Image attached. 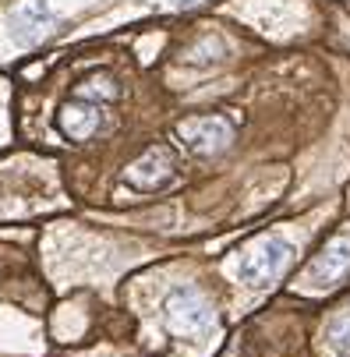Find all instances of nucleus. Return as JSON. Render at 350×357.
Segmentation results:
<instances>
[{
  "instance_id": "f257e3e1",
  "label": "nucleus",
  "mask_w": 350,
  "mask_h": 357,
  "mask_svg": "<svg viewBox=\"0 0 350 357\" xmlns=\"http://www.w3.org/2000/svg\"><path fill=\"white\" fill-rule=\"evenodd\" d=\"M290 259H294V244L290 241H283V237H262L255 248L244 251V259L237 266V276H241V283L259 290V287L276 283L283 276V269L290 266Z\"/></svg>"
},
{
  "instance_id": "423d86ee",
  "label": "nucleus",
  "mask_w": 350,
  "mask_h": 357,
  "mask_svg": "<svg viewBox=\"0 0 350 357\" xmlns=\"http://www.w3.org/2000/svg\"><path fill=\"white\" fill-rule=\"evenodd\" d=\"M174 177V156L167 149H149L142 160H135L128 167V184L142 188V191H156Z\"/></svg>"
},
{
  "instance_id": "7ed1b4c3",
  "label": "nucleus",
  "mask_w": 350,
  "mask_h": 357,
  "mask_svg": "<svg viewBox=\"0 0 350 357\" xmlns=\"http://www.w3.org/2000/svg\"><path fill=\"white\" fill-rule=\"evenodd\" d=\"M347 273H350V234H336L305 269V283L315 290H326V287H336Z\"/></svg>"
},
{
  "instance_id": "0eeeda50",
  "label": "nucleus",
  "mask_w": 350,
  "mask_h": 357,
  "mask_svg": "<svg viewBox=\"0 0 350 357\" xmlns=\"http://www.w3.org/2000/svg\"><path fill=\"white\" fill-rule=\"evenodd\" d=\"M57 124H61V131L68 135V138H75V142H82V138H89L96 128H99V107H92V103H68L61 114H57Z\"/></svg>"
},
{
  "instance_id": "1a4fd4ad",
  "label": "nucleus",
  "mask_w": 350,
  "mask_h": 357,
  "mask_svg": "<svg viewBox=\"0 0 350 357\" xmlns=\"http://www.w3.org/2000/svg\"><path fill=\"white\" fill-rule=\"evenodd\" d=\"M181 8H191V4H202V0H177Z\"/></svg>"
},
{
  "instance_id": "6e6552de",
  "label": "nucleus",
  "mask_w": 350,
  "mask_h": 357,
  "mask_svg": "<svg viewBox=\"0 0 350 357\" xmlns=\"http://www.w3.org/2000/svg\"><path fill=\"white\" fill-rule=\"evenodd\" d=\"M326 340H329V347L340 354V357H350V304L343 312H336L333 319H329V326H326Z\"/></svg>"
},
{
  "instance_id": "f03ea898",
  "label": "nucleus",
  "mask_w": 350,
  "mask_h": 357,
  "mask_svg": "<svg viewBox=\"0 0 350 357\" xmlns=\"http://www.w3.org/2000/svg\"><path fill=\"white\" fill-rule=\"evenodd\" d=\"M163 315H167V326L174 333H206L213 326V304L195 287H177L167 297Z\"/></svg>"
},
{
  "instance_id": "20e7f679",
  "label": "nucleus",
  "mask_w": 350,
  "mask_h": 357,
  "mask_svg": "<svg viewBox=\"0 0 350 357\" xmlns=\"http://www.w3.org/2000/svg\"><path fill=\"white\" fill-rule=\"evenodd\" d=\"M177 135L184 138V145L191 152H198V156H220L234 138V128L223 117H198V121H184L177 128Z\"/></svg>"
},
{
  "instance_id": "39448f33",
  "label": "nucleus",
  "mask_w": 350,
  "mask_h": 357,
  "mask_svg": "<svg viewBox=\"0 0 350 357\" xmlns=\"http://www.w3.org/2000/svg\"><path fill=\"white\" fill-rule=\"evenodd\" d=\"M54 11H50L43 0H32V4H25V8H18L15 15H11V22H8V29H11V36H15V43L18 46H36L39 39H46L50 36V29H54Z\"/></svg>"
}]
</instances>
